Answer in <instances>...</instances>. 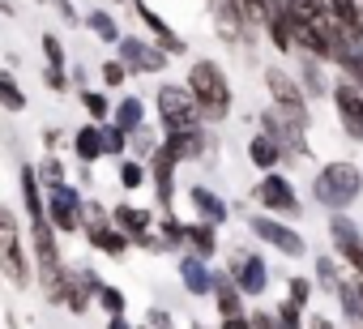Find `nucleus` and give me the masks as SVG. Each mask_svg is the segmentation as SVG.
<instances>
[{
  "instance_id": "2f4dec72",
  "label": "nucleus",
  "mask_w": 363,
  "mask_h": 329,
  "mask_svg": "<svg viewBox=\"0 0 363 329\" xmlns=\"http://www.w3.org/2000/svg\"><path fill=\"white\" fill-rule=\"evenodd\" d=\"M337 299H342V312H346V320H363V299H359V278H350V282H337V291H333Z\"/></svg>"
},
{
  "instance_id": "8fccbe9b",
  "label": "nucleus",
  "mask_w": 363,
  "mask_h": 329,
  "mask_svg": "<svg viewBox=\"0 0 363 329\" xmlns=\"http://www.w3.org/2000/svg\"><path fill=\"white\" fill-rule=\"evenodd\" d=\"M150 329H171V312H150Z\"/></svg>"
},
{
  "instance_id": "dca6fc26",
  "label": "nucleus",
  "mask_w": 363,
  "mask_h": 329,
  "mask_svg": "<svg viewBox=\"0 0 363 329\" xmlns=\"http://www.w3.org/2000/svg\"><path fill=\"white\" fill-rule=\"evenodd\" d=\"M231 278H235V286H240L244 295H265V286H269V265L261 261V252H248V257L235 261Z\"/></svg>"
},
{
  "instance_id": "09e8293b",
  "label": "nucleus",
  "mask_w": 363,
  "mask_h": 329,
  "mask_svg": "<svg viewBox=\"0 0 363 329\" xmlns=\"http://www.w3.org/2000/svg\"><path fill=\"white\" fill-rule=\"evenodd\" d=\"M248 329H278L274 312H248Z\"/></svg>"
},
{
  "instance_id": "f3484780",
  "label": "nucleus",
  "mask_w": 363,
  "mask_h": 329,
  "mask_svg": "<svg viewBox=\"0 0 363 329\" xmlns=\"http://www.w3.org/2000/svg\"><path fill=\"white\" fill-rule=\"evenodd\" d=\"M210 295H214V303H218V316H223V320H227V316H248V312H244V291L235 286V278H231V274L214 269V274H210Z\"/></svg>"
},
{
  "instance_id": "864d4df0",
  "label": "nucleus",
  "mask_w": 363,
  "mask_h": 329,
  "mask_svg": "<svg viewBox=\"0 0 363 329\" xmlns=\"http://www.w3.org/2000/svg\"><path fill=\"white\" fill-rule=\"evenodd\" d=\"M223 329H248V316H227Z\"/></svg>"
},
{
  "instance_id": "c85d7f7f",
  "label": "nucleus",
  "mask_w": 363,
  "mask_h": 329,
  "mask_svg": "<svg viewBox=\"0 0 363 329\" xmlns=\"http://www.w3.org/2000/svg\"><path fill=\"white\" fill-rule=\"evenodd\" d=\"M162 145L175 154V162H184V158H197L210 141H206V133L197 128V133H171V137H162Z\"/></svg>"
},
{
  "instance_id": "a19ab883",
  "label": "nucleus",
  "mask_w": 363,
  "mask_h": 329,
  "mask_svg": "<svg viewBox=\"0 0 363 329\" xmlns=\"http://www.w3.org/2000/svg\"><path fill=\"white\" fill-rule=\"evenodd\" d=\"M99 77H103V86H124V77H128V69L120 65V60H103V69H99Z\"/></svg>"
},
{
  "instance_id": "393cba45",
  "label": "nucleus",
  "mask_w": 363,
  "mask_h": 329,
  "mask_svg": "<svg viewBox=\"0 0 363 329\" xmlns=\"http://www.w3.org/2000/svg\"><path fill=\"white\" fill-rule=\"evenodd\" d=\"M22 201H26V218H48V201H43V184H39V172L35 167H22Z\"/></svg>"
},
{
  "instance_id": "c756f323",
  "label": "nucleus",
  "mask_w": 363,
  "mask_h": 329,
  "mask_svg": "<svg viewBox=\"0 0 363 329\" xmlns=\"http://www.w3.org/2000/svg\"><path fill=\"white\" fill-rule=\"evenodd\" d=\"M86 30H90L99 43H111V48L120 43V26H116V18H111L107 9H90V13H86Z\"/></svg>"
},
{
  "instance_id": "412c9836",
  "label": "nucleus",
  "mask_w": 363,
  "mask_h": 329,
  "mask_svg": "<svg viewBox=\"0 0 363 329\" xmlns=\"http://www.w3.org/2000/svg\"><path fill=\"white\" fill-rule=\"evenodd\" d=\"M210 265L197 257V252H184L179 257V282H184V291L189 295H210Z\"/></svg>"
},
{
  "instance_id": "423d86ee",
  "label": "nucleus",
  "mask_w": 363,
  "mask_h": 329,
  "mask_svg": "<svg viewBox=\"0 0 363 329\" xmlns=\"http://www.w3.org/2000/svg\"><path fill=\"white\" fill-rule=\"evenodd\" d=\"M116 60L128 69V77H145V73H162L171 56H167L158 43H145V39H137V35H120Z\"/></svg>"
},
{
  "instance_id": "9d476101",
  "label": "nucleus",
  "mask_w": 363,
  "mask_h": 329,
  "mask_svg": "<svg viewBox=\"0 0 363 329\" xmlns=\"http://www.w3.org/2000/svg\"><path fill=\"white\" fill-rule=\"evenodd\" d=\"M329 240H333L337 257L363 278V231L354 227V218H346V214H329Z\"/></svg>"
},
{
  "instance_id": "72a5a7b5",
  "label": "nucleus",
  "mask_w": 363,
  "mask_h": 329,
  "mask_svg": "<svg viewBox=\"0 0 363 329\" xmlns=\"http://www.w3.org/2000/svg\"><path fill=\"white\" fill-rule=\"evenodd\" d=\"M82 107L90 111V120H94V124H103V120L111 116V103H107V94H103V90H90V86H82Z\"/></svg>"
},
{
  "instance_id": "c03bdc74",
  "label": "nucleus",
  "mask_w": 363,
  "mask_h": 329,
  "mask_svg": "<svg viewBox=\"0 0 363 329\" xmlns=\"http://www.w3.org/2000/svg\"><path fill=\"white\" fill-rule=\"evenodd\" d=\"M265 5H269V0H240V9H244V22L261 26V18H265Z\"/></svg>"
},
{
  "instance_id": "ea45409f",
  "label": "nucleus",
  "mask_w": 363,
  "mask_h": 329,
  "mask_svg": "<svg viewBox=\"0 0 363 329\" xmlns=\"http://www.w3.org/2000/svg\"><path fill=\"white\" fill-rule=\"evenodd\" d=\"M274 316H278V329H303V320H299V316H303V308H299L295 299H282Z\"/></svg>"
},
{
  "instance_id": "7ed1b4c3",
  "label": "nucleus",
  "mask_w": 363,
  "mask_h": 329,
  "mask_svg": "<svg viewBox=\"0 0 363 329\" xmlns=\"http://www.w3.org/2000/svg\"><path fill=\"white\" fill-rule=\"evenodd\" d=\"M0 274H5L18 291L30 286V278H35V261H30V252L22 244V223L5 201H0Z\"/></svg>"
},
{
  "instance_id": "aec40b11",
  "label": "nucleus",
  "mask_w": 363,
  "mask_h": 329,
  "mask_svg": "<svg viewBox=\"0 0 363 329\" xmlns=\"http://www.w3.org/2000/svg\"><path fill=\"white\" fill-rule=\"evenodd\" d=\"M325 5H329L333 22L346 30V39L363 43V5H359V0H325Z\"/></svg>"
},
{
  "instance_id": "473e14b6",
  "label": "nucleus",
  "mask_w": 363,
  "mask_h": 329,
  "mask_svg": "<svg viewBox=\"0 0 363 329\" xmlns=\"http://www.w3.org/2000/svg\"><path fill=\"white\" fill-rule=\"evenodd\" d=\"M116 184H120L124 193L141 189V184H145V167H141L137 158H120V167H116Z\"/></svg>"
},
{
  "instance_id": "b1692460",
  "label": "nucleus",
  "mask_w": 363,
  "mask_h": 329,
  "mask_svg": "<svg viewBox=\"0 0 363 329\" xmlns=\"http://www.w3.org/2000/svg\"><path fill=\"white\" fill-rule=\"evenodd\" d=\"M111 124H120V128L133 137V133L145 124V103H141L137 94H124L120 103H111Z\"/></svg>"
},
{
  "instance_id": "79ce46f5",
  "label": "nucleus",
  "mask_w": 363,
  "mask_h": 329,
  "mask_svg": "<svg viewBox=\"0 0 363 329\" xmlns=\"http://www.w3.org/2000/svg\"><path fill=\"white\" fill-rule=\"evenodd\" d=\"M316 286L337 291V269H333V261H329V257H316Z\"/></svg>"
},
{
  "instance_id": "39448f33",
  "label": "nucleus",
  "mask_w": 363,
  "mask_h": 329,
  "mask_svg": "<svg viewBox=\"0 0 363 329\" xmlns=\"http://www.w3.org/2000/svg\"><path fill=\"white\" fill-rule=\"evenodd\" d=\"M265 90H269V99H274L278 111H286L295 124L308 128V94H303V86L295 82V73L269 65V69H265Z\"/></svg>"
},
{
  "instance_id": "cd10ccee",
  "label": "nucleus",
  "mask_w": 363,
  "mask_h": 329,
  "mask_svg": "<svg viewBox=\"0 0 363 329\" xmlns=\"http://www.w3.org/2000/svg\"><path fill=\"white\" fill-rule=\"evenodd\" d=\"M90 299H94V295H90L86 282H82V269H69V265H65V282H60V299H56V303H69L73 312H86Z\"/></svg>"
},
{
  "instance_id": "3c124183",
  "label": "nucleus",
  "mask_w": 363,
  "mask_h": 329,
  "mask_svg": "<svg viewBox=\"0 0 363 329\" xmlns=\"http://www.w3.org/2000/svg\"><path fill=\"white\" fill-rule=\"evenodd\" d=\"M52 5L60 9V18H65V22H77V9H73V0H52Z\"/></svg>"
},
{
  "instance_id": "a878e982",
  "label": "nucleus",
  "mask_w": 363,
  "mask_h": 329,
  "mask_svg": "<svg viewBox=\"0 0 363 329\" xmlns=\"http://www.w3.org/2000/svg\"><path fill=\"white\" fill-rule=\"evenodd\" d=\"M184 244H189L201 261H210V257L218 252V227H214V223H189V227H184Z\"/></svg>"
},
{
  "instance_id": "4c0bfd02",
  "label": "nucleus",
  "mask_w": 363,
  "mask_h": 329,
  "mask_svg": "<svg viewBox=\"0 0 363 329\" xmlns=\"http://www.w3.org/2000/svg\"><path fill=\"white\" fill-rule=\"evenodd\" d=\"M94 299H99V308H103L107 316H124V308H128L124 291H120V286H107V282H103V291H99Z\"/></svg>"
},
{
  "instance_id": "f03ea898",
  "label": "nucleus",
  "mask_w": 363,
  "mask_h": 329,
  "mask_svg": "<svg viewBox=\"0 0 363 329\" xmlns=\"http://www.w3.org/2000/svg\"><path fill=\"white\" fill-rule=\"evenodd\" d=\"M189 90L201 107V120L218 124L231 116V82H227L218 60H193L189 65Z\"/></svg>"
},
{
  "instance_id": "6e6552de",
  "label": "nucleus",
  "mask_w": 363,
  "mask_h": 329,
  "mask_svg": "<svg viewBox=\"0 0 363 329\" xmlns=\"http://www.w3.org/2000/svg\"><path fill=\"white\" fill-rule=\"evenodd\" d=\"M257 201H261V210H269V214L299 218V193H295V184H291L282 172H265V176H261Z\"/></svg>"
},
{
  "instance_id": "e433bc0d",
  "label": "nucleus",
  "mask_w": 363,
  "mask_h": 329,
  "mask_svg": "<svg viewBox=\"0 0 363 329\" xmlns=\"http://www.w3.org/2000/svg\"><path fill=\"white\" fill-rule=\"evenodd\" d=\"M124 150H128V133L120 124H103V154L124 158Z\"/></svg>"
},
{
  "instance_id": "bb28decb",
  "label": "nucleus",
  "mask_w": 363,
  "mask_h": 329,
  "mask_svg": "<svg viewBox=\"0 0 363 329\" xmlns=\"http://www.w3.org/2000/svg\"><path fill=\"white\" fill-rule=\"evenodd\" d=\"M73 150H77V158L82 162H99L103 158V124H82L77 128V137H73Z\"/></svg>"
},
{
  "instance_id": "603ef678",
  "label": "nucleus",
  "mask_w": 363,
  "mask_h": 329,
  "mask_svg": "<svg viewBox=\"0 0 363 329\" xmlns=\"http://www.w3.org/2000/svg\"><path fill=\"white\" fill-rule=\"evenodd\" d=\"M43 141H48V150L56 154V145H60V133H56V128H43Z\"/></svg>"
},
{
  "instance_id": "13d9d810",
  "label": "nucleus",
  "mask_w": 363,
  "mask_h": 329,
  "mask_svg": "<svg viewBox=\"0 0 363 329\" xmlns=\"http://www.w3.org/2000/svg\"><path fill=\"white\" fill-rule=\"evenodd\" d=\"M359 5H363V0H359Z\"/></svg>"
},
{
  "instance_id": "a211bd4d",
  "label": "nucleus",
  "mask_w": 363,
  "mask_h": 329,
  "mask_svg": "<svg viewBox=\"0 0 363 329\" xmlns=\"http://www.w3.org/2000/svg\"><path fill=\"white\" fill-rule=\"evenodd\" d=\"M86 235H90V248H99V252H107V257H124L128 248H133V240L107 218V223H86Z\"/></svg>"
},
{
  "instance_id": "2eb2a0df",
  "label": "nucleus",
  "mask_w": 363,
  "mask_h": 329,
  "mask_svg": "<svg viewBox=\"0 0 363 329\" xmlns=\"http://www.w3.org/2000/svg\"><path fill=\"white\" fill-rule=\"evenodd\" d=\"M261 26H265L269 43H274L282 56H291V52H295V35H291V9H286V0H269Z\"/></svg>"
},
{
  "instance_id": "49530a36",
  "label": "nucleus",
  "mask_w": 363,
  "mask_h": 329,
  "mask_svg": "<svg viewBox=\"0 0 363 329\" xmlns=\"http://www.w3.org/2000/svg\"><path fill=\"white\" fill-rule=\"evenodd\" d=\"M308 295H312V282L308 278H291V286H286V299H295L299 308L308 303Z\"/></svg>"
},
{
  "instance_id": "f704fd0d",
  "label": "nucleus",
  "mask_w": 363,
  "mask_h": 329,
  "mask_svg": "<svg viewBox=\"0 0 363 329\" xmlns=\"http://www.w3.org/2000/svg\"><path fill=\"white\" fill-rule=\"evenodd\" d=\"M337 69H342L359 90H363V43H350V48H346V56L337 60Z\"/></svg>"
},
{
  "instance_id": "a18cd8bd",
  "label": "nucleus",
  "mask_w": 363,
  "mask_h": 329,
  "mask_svg": "<svg viewBox=\"0 0 363 329\" xmlns=\"http://www.w3.org/2000/svg\"><path fill=\"white\" fill-rule=\"evenodd\" d=\"M107 218H111V214L103 210V201H94V197L82 201V223H107Z\"/></svg>"
},
{
  "instance_id": "58836bf2",
  "label": "nucleus",
  "mask_w": 363,
  "mask_h": 329,
  "mask_svg": "<svg viewBox=\"0 0 363 329\" xmlns=\"http://www.w3.org/2000/svg\"><path fill=\"white\" fill-rule=\"evenodd\" d=\"M39 48H43V60H48V69H60V73H65V43H60L52 30L39 39Z\"/></svg>"
},
{
  "instance_id": "20e7f679",
  "label": "nucleus",
  "mask_w": 363,
  "mask_h": 329,
  "mask_svg": "<svg viewBox=\"0 0 363 329\" xmlns=\"http://www.w3.org/2000/svg\"><path fill=\"white\" fill-rule=\"evenodd\" d=\"M154 107H158V124H162V137L171 133H197L201 128V107L193 99L189 86H158L154 94Z\"/></svg>"
},
{
  "instance_id": "9b49d317",
  "label": "nucleus",
  "mask_w": 363,
  "mask_h": 329,
  "mask_svg": "<svg viewBox=\"0 0 363 329\" xmlns=\"http://www.w3.org/2000/svg\"><path fill=\"white\" fill-rule=\"evenodd\" d=\"M48 223H52L60 235H69V231L82 227V197L69 189V180L56 184V189H48Z\"/></svg>"
},
{
  "instance_id": "5701e85b",
  "label": "nucleus",
  "mask_w": 363,
  "mask_h": 329,
  "mask_svg": "<svg viewBox=\"0 0 363 329\" xmlns=\"http://www.w3.org/2000/svg\"><path fill=\"white\" fill-rule=\"evenodd\" d=\"M248 162H252V167H261V172H278V162H282V145H278L269 133H257V137L248 141Z\"/></svg>"
},
{
  "instance_id": "c9c22d12",
  "label": "nucleus",
  "mask_w": 363,
  "mask_h": 329,
  "mask_svg": "<svg viewBox=\"0 0 363 329\" xmlns=\"http://www.w3.org/2000/svg\"><path fill=\"white\" fill-rule=\"evenodd\" d=\"M35 172H39V184H43V189H56V184H65V162H60L56 154H48V158L39 162V167H35Z\"/></svg>"
},
{
  "instance_id": "ddd939ff",
  "label": "nucleus",
  "mask_w": 363,
  "mask_h": 329,
  "mask_svg": "<svg viewBox=\"0 0 363 329\" xmlns=\"http://www.w3.org/2000/svg\"><path fill=\"white\" fill-rule=\"evenodd\" d=\"M261 133H269L278 145H282V154L286 150H299V154H308V141H303V124H295L286 111H278V107H269L265 116H261Z\"/></svg>"
},
{
  "instance_id": "f8f14e48",
  "label": "nucleus",
  "mask_w": 363,
  "mask_h": 329,
  "mask_svg": "<svg viewBox=\"0 0 363 329\" xmlns=\"http://www.w3.org/2000/svg\"><path fill=\"white\" fill-rule=\"evenodd\" d=\"M175 154L167 150V145H158L154 154H150V180H154V197H158V206H162V214H175Z\"/></svg>"
},
{
  "instance_id": "7c9ffc66",
  "label": "nucleus",
  "mask_w": 363,
  "mask_h": 329,
  "mask_svg": "<svg viewBox=\"0 0 363 329\" xmlns=\"http://www.w3.org/2000/svg\"><path fill=\"white\" fill-rule=\"evenodd\" d=\"M0 107H5V111H26V90L5 69H0Z\"/></svg>"
},
{
  "instance_id": "f257e3e1",
  "label": "nucleus",
  "mask_w": 363,
  "mask_h": 329,
  "mask_svg": "<svg viewBox=\"0 0 363 329\" xmlns=\"http://www.w3.org/2000/svg\"><path fill=\"white\" fill-rule=\"evenodd\" d=\"M359 193H363V172L354 167V162H346V158L325 162V167L316 172V180H312V197H316V206L329 210V214L350 210V206L359 201Z\"/></svg>"
},
{
  "instance_id": "de8ad7c7",
  "label": "nucleus",
  "mask_w": 363,
  "mask_h": 329,
  "mask_svg": "<svg viewBox=\"0 0 363 329\" xmlns=\"http://www.w3.org/2000/svg\"><path fill=\"white\" fill-rule=\"evenodd\" d=\"M43 86H48V90H56V94H60V90H69V77H65V73H60V69H43Z\"/></svg>"
},
{
  "instance_id": "0eeeda50",
  "label": "nucleus",
  "mask_w": 363,
  "mask_h": 329,
  "mask_svg": "<svg viewBox=\"0 0 363 329\" xmlns=\"http://www.w3.org/2000/svg\"><path fill=\"white\" fill-rule=\"evenodd\" d=\"M248 227H252V235H257L261 244H269V248H274V252H282V257H303V252H308L303 235H299L295 227H286L282 218L252 214V218H248Z\"/></svg>"
},
{
  "instance_id": "37998d69",
  "label": "nucleus",
  "mask_w": 363,
  "mask_h": 329,
  "mask_svg": "<svg viewBox=\"0 0 363 329\" xmlns=\"http://www.w3.org/2000/svg\"><path fill=\"white\" fill-rule=\"evenodd\" d=\"M299 86H303V94H325V82H320V73H316V56L303 65V82H299Z\"/></svg>"
},
{
  "instance_id": "6ab92c4d",
  "label": "nucleus",
  "mask_w": 363,
  "mask_h": 329,
  "mask_svg": "<svg viewBox=\"0 0 363 329\" xmlns=\"http://www.w3.org/2000/svg\"><path fill=\"white\" fill-rule=\"evenodd\" d=\"M189 201H193V210L201 214V223H214V227H223V223L231 218L227 201H223L214 189H206V184H193V189H189Z\"/></svg>"
},
{
  "instance_id": "4be33fe9",
  "label": "nucleus",
  "mask_w": 363,
  "mask_h": 329,
  "mask_svg": "<svg viewBox=\"0 0 363 329\" xmlns=\"http://www.w3.org/2000/svg\"><path fill=\"white\" fill-rule=\"evenodd\" d=\"M111 223H116L128 240H141V235L154 227V214L141 210V206H116V210H111Z\"/></svg>"
},
{
  "instance_id": "6e6d98bb",
  "label": "nucleus",
  "mask_w": 363,
  "mask_h": 329,
  "mask_svg": "<svg viewBox=\"0 0 363 329\" xmlns=\"http://www.w3.org/2000/svg\"><path fill=\"white\" fill-rule=\"evenodd\" d=\"M312 329H333V320L329 316H312Z\"/></svg>"
},
{
  "instance_id": "1a4fd4ad",
  "label": "nucleus",
  "mask_w": 363,
  "mask_h": 329,
  "mask_svg": "<svg viewBox=\"0 0 363 329\" xmlns=\"http://www.w3.org/2000/svg\"><path fill=\"white\" fill-rule=\"evenodd\" d=\"M333 107H337L342 133L363 145V90H359L354 82H337V86H333Z\"/></svg>"
},
{
  "instance_id": "5fc2aeb1",
  "label": "nucleus",
  "mask_w": 363,
  "mask_h": 329,
  "mask_svg": "<svg viewBox=\"0 0 363 329\" xmlns=\"http://www.w3.org/2000/svg\"><path fill=\"white\" fill-rule=\"evenodd\" d=\"M107 329H133V325H128L124 316H107Z\"/></svg>"
},
{
  "instance_id": "4d7b16f0",
  "label": "nucleus",
  "mask_w": 363,
  "mask_h": 329,
  "mask_svg": "<svg viewBox=\"0 0 363 329\" xmlns=\"http://www.w3.org/2000/svg\"><path fill=\"white\" fill-rule=\"evenodd\" d=\"M193 329H206V325H193Z\"/></svg>"
},
{
  "instance_id": "4468645a",
  "label": "nucleus",
  "mask_w": 363,
  "mask_h": 329,
  "mask_svg": "<svg viewBox=\"0 0 363 329\" xmlns=\"http://www.w3.org/2000/svg\"><path fill=\"white\" fill-rule=\"evenodd\" d=\"M133 13L141 18V26L154 35V43H158L167 56H184V39H179V35L167 26V18H162V13H154V9L145 5V0H133Z\"/></svg>"
}]
</instances>
